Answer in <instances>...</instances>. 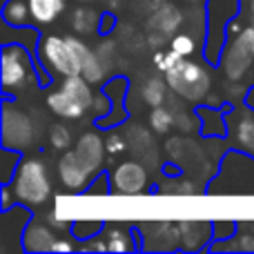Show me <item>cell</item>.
I'll use <instances>...</instances> for the list:
<instances>
[{
    "instance_id": "obj_19",
    "label": "cell",
    "mask_w": 254,
    "mask_h": 254,
    "mask_svg": "<svg viewBox=\"0 0 254 254\" xmlns=\"http://www.w3.org/2000/svg\"><path fill=\"white\" fill-rule=\"evenodd\" d=\"M56 230L49 223H40V221H29L22 237V250L25 252H52L54 243H56Z\"/></svg>"
},
{
    "instance_id": "obj_25",
    "label": "cell",
    "mask_w": 254,
    "mask_h": 254,
    "mask_svg": "<svg viewBox=\"0 0 254 254\" xmlns=\"http://www.w3.org/2000/svg\"><path fill=\"white\" fill-rule=\"evenodd\" d=\"M105 223L107 221H103V219H76L74 223H71V237L78 243L89 241V239L98 237V234L103 232Z\"/></svg>"
},
{
    "instance_id": "obj_28",
    "label": "cell",
    "mask_w": 254,
    "mask_h": 254,
    "mask_svg": "<svg viewBox=\"0 0 254 254\" xmlns=\"http://www.w3.org/2000/svg\"><path fill=\"white\" fill-rule=\"evenodd\" d=\"M165 92H167V80L161 78H149L143 87V101L149 107H158L165 101Z\"/></svg>"
},
{
    "instance_id": "obj_3",
    "label": "cell",
    "mask_w": 254,
    "mask_h": 254,
    "mask_svg": "<svg viewBox=\"0 0 254 254\" xmlns=\"http://www.w3.org/2000/svg\"><path fill=\"white\" fill-rule=\"evenodd\" d=\"M241 13V0H205V40L203 58L207 65H221L230 25Z\"/></svg>"
},
{
    "instance_id": "obj_41",
    "label": "cell",
    "mask_w": 254,
    "mask_h": 254,
    "mask_svg": "<svg viewBox=\"0 0 254 254\" xmlns=\"http://www.w3.org/2000/svg\"><path fill=\"white\" fill-rule=\"evenodd\" d=\"M76 2H92V0H76Z\"/></svg>"
},
{
    "instance_id": "obj_31",
    "label": "cell",
    "mask_w": 254,
    "mask_h": 254,
    "mask_svg": "<svg viewBox=\"0 0 254 254\" xmlns=\"http://www.w3.org/2000/svg\"><path fill=\"white\" fill-rule=\"evenodd\" d=\"M83 194H89V196H107V194H112V176L103 170L101 174L94 176L92 183L85 188Z\"/></svg>"
},
{
    "instance_id": "obj_12",
    "label": "cell",
    "mask_w": 254,
    "mask_h": 254,
    "mask_svg": "<svg viewBox=\"0 0 254 254\" xmlns=\"http://www.w3.org/2000/svg\"><path fill=\"white\" fill-rule=\"evenodd\" d=\"M112 194L121 196H138L147 192V172L140 163L136 161H123L112 170Z\"/></svg>"
},
{
    "instance_id": "obj_27",
    "label": "cell",
    "mask_w": 254,
    "mask_h": 254,
    "mask_svg": "<svg viewBox=\"0 0 254 254\" xmlns=\"http://www.w3.org/2000/svg\"><path fill=\"white\" fill-rule=\"evenodd\" d=\"M154 20H156L158 29H161L163 34H172V31L181 25L183 18H181V11H176L170 2H163V7L156 11V18H154Z\"/></svg>"
},
{
    "instance_id": "obj_7",
    "label": "cell",
    "mask_w": 254,
    "mask_h": 254,
    "mask_svg": "<svg viewBox=\"0 0 254 254\" xmlns=\"http://www.w3.org/2000/svg\"><path fill=\"white\" fill-rule=\"evenodd\" d=\"M38 61L49 74L58 76H76L80 74V61L76 49L71 47L69 38L63 36H43L38 45Z\"/></svg>"
},
{
    "instance_id": "obj_39",
    "label": "cell",
    "mask_w": 254,
    "mask_h": 254,
    "mask_svg": "<svg viewBox=\"0 0 254 254\" xmlns=\"http://www.w3.org/2000/svg\"><path fill=\"white\" fill-rule=\"evenodd\" d=\"M243 105L250 107V110L254 112V85L250 89H246V98H243Z\"/></svg>"
},
{
    "instance_id": "obj_35",
    "label": "cell",
    "mask_w": 254,
    "mask_h": 254,
    "mask_svg": "<svg viewBox=\"0 0 254 254\" xmlns=\"http://www.w3.org/2000/svg\"><path fill=\"white\" fill-rule=\"evenodd\" d=\"M105 147H107V154H110V156H119V154H125L127 140H125V136L116 134V131H110V134H107V140H105Z\"/></svg>"
},
{
    "instance_id": "obj_5",
    "label": "cell",
    "mask_w": 254,
    "mask_h": 254,
    "mask_svg": "<svg viewBox=\"0 0 254 254\" xmlns=\"http://www.w3.org/2000/svg\"><path fill=\"white\" fill-rule=\"evenodd\" d=\"M47 105L56 116L65 121H78L94 105L92 83L85 76H65L61 87L47 94Z\"/></svg>"
},
{
    "instance_id": "obj_30",
    "label": "cell",
    "mask_w": 254,
    "mask_h": 254,
    "mask_svg": "<svg viewBox=\"0 0 254 254\" xmlns=\"http://www.w3.org/2000/svg\"><path fill=\"white\" fill-rule=\"evenodd\" d=\"M47 136H49V145L54 149H58V152H67V147L71 145V134L63 123H54L49 127Z\"/></svg>"
},
{
    "instance_id": "obj_9",
    "label": "cell",
    "mask_w": 254,
    "mask_h": 254,
    "mask_svg": "<svg viewBox=\"0 0 254 254\" xmlns=\"http://www.w3.org/2000/svg\"><path fill=\"white\" fill-rule=\"evenodd\" d=\"M254 58V25L246 27L234 40L225 43L223 56H221V67L225 76L232 80H239L252 65Z\"/></svg>"
},
{
    "instance_id": "obj_17",
    "label": "cell",
    "mask_w": 254,
    "mask_h": 254,
    "mask_svg": "<svg viewBox=\"0 0 254 254\" xmlns=\"http://www.w3.org/2000/svg\"><path fill=\"white\" fill-rule=\"evenodd\" d=\"M103 237L107 241V252H129L140 250V234L138 228L134 225H121V223H105L103 228Z\"/></svg>"
},
{
    "instance_id": "obj_15",
    "label": "cell",
    "mask_w": 254,
    "mask_h": 254,
    "mask_svg": "<svg viewBox=\"0 0 254 254\" xmlns=\"http://www.w3.org/2000/svg\"><path fill=\"white\" fill-rule=\"evenodd\" d=\"M105 140L101 138L98 131H85L83 136L78 138L74 147V154L78 156V161L92 172L94 176L103 172V163H105Z\"/></svg>"
},
{
    "instance_id": "obj_6",
    "label": "cell",
    "mask_w": 254,
    "mask_h": 254,
    "mask_svg": "<svg viewBox=\"0 0 254 254\" xmlns=\"http://www.w3.org/2000/svg\"><path fill=\"white\" fill-rule=\"evenodd\" d=\"M165 80L181 98L192 103L203 101L210 94V85H212L205 67L194 61H188V58H181L172 69H167Z\"/></svg>"
},
{
    "instance_id": "obj_33",
    "label": "cell",
    "mask_w": 254,
    "mask_h": 254,
    "mask_svg": "<svg viewBox=\"0 0 254 254\" xmlns=\"http://www.w3.org/2000/svg\"><path fill=\"white\" fill-rule=\"evenodd\" d=\"M170 49H174L176 54L188 58L196 52V43H194V38L190 34H174L170 40Z\"/></svg>"
},
{
    "instance_id": "obj_21",
    "label": "cell",
    "mask_w": 254,
    "mask_h": 254,
    "mask_svg": "<svg viewBox=\"0 0 254 254\" xmlns=\"http://www.w3.org/2000/svg\"><path fill=\"white\" fill-rule=\"evenodd\" d=\"M40 31L36 29V25H9V22L2 20V45L4 43H18V45H25L34 58L38 61V45H40ZM40 63V61H38ZM43 65V63H40Z\"/></svg>"
},
{
    "instance_id": "obj_11",
    "label": "cell",
    "mask_w": 254,
    "mask_h": 254,
    "mask_svg": "<svg viewBox=\"0 0 254 254\" xmlns=\"http://www.w3.org/2000/svg\"><path fill=\"white\" fill-rule=\"evenodd\" d=\"M101 92L112 101V110L105 116L94 121V125L98 129L107 131V129H114V127L123 125L127 121V116H129V112L125 107V98H127V92H129V78L127 76H112L107 83H103Z\"/></svg>"
},
{
    "instance_id": "obj_1",
    "label": "cell",
    "mask_w": 254,
    "mask_h": 254,
    "mask_svg": "<svg viewBox=\"0 0 254 254\" xmlns=\"http://www.w3.org/2000/svg\"><path fill=\"white\" fill-rule=\"evenodd\" d=\"M36 74L40 87H49L54 76L34 58V54L18 43H4L0 52V80H2V96H16Z\"/></svg>"
},
{
    "instance_id": "obj_43",
    "label": "cell",
    "mask_w": 254,
    "mask_h": 254,
    "mask_svg": "<svg viewBox=\"0 0 254 254\" xmlns=\"http://www.w3.org/2000/svg\"><path fill=\"white\" fill-rule=\"evenodd\" d=\"M0 2H2V4H4V2H7V0H0Z\"/></svg>"
},
{
    "instance_id": "obj_34",
    "label": "cell",
    "mask_w": 254,
    "mask_h": 254,
    "mask_svg": "<svg viewBox=\"0 0 254 254\" xmlns=\"http://www.w3.org/2000/svg\"><path fill=\"white\" fill-rule=\"evenodd\" d=\"M181 58H185V56L176 54L174 49H170V52H156V54H154V65H156L158 71H163V74H165V71L172 69V67H174Z\"/></svg>"
},
{
    "instance_id": "obj_36",
    "label": "cell",
    "mask_w": 254,
    "mask_h": 254,
    "mask_svg": "<svg viewBox=\"0 0 254 254\" xmlns=\"http://www.w3.org/2000/svg\"><path fill=\"white\" fill-rule=\"evenodd\" d=\"M47 223L52 225L56 232H67V230H71V223H74V221H71V219H63V216H58L56 212H49Z\"/></svg>"
},
{
    "instance_id": "obj_14",
    "label": "cell",
    "mask_w": 254,
    "mask_h": 254,
    "mask_svg": "<svg viewBox=\"0 0 254 254\" xmlns=\"http://www.w3.org/2000/svg\"><path fill=\"white\" fill-rule=\"evenodd\" d=\"M58 179L61 185L71 194H83L85 188L92 183L94 174L78 161V156L74 154V149H67L58 161Z\"/></svg>"
},
{
    "instance_id": "obj_38",
    "label": "cell",
    "mask_w": 254,
    "mask_h": 254,
    "mask_svg": "<svg viewBox=\"0 0 254 254\" xmlns=\"http://www.w3.org/2000/svg\"><path fill=\"white\" fill-rule=\"evenodd\" d=\"M74 250H78V246H74L71 241H67V239H63V237H58L52 248V252H74Z\"/></svg>"
},
{
    "instance_id": "obj_40",
    "label": "cell",
    "mask_w": 254,
    "mask_h": 254,
    "mask_svg": "<svg viewBox=\"0 0 254 254\" xmlns=\"http://www.w3.org/2000/svg\"><path fill=\"white\" fill-rule=\"evenodd\" d=\"M250 11H252V20H254V0H252V7H250Z\"/></svg>"
},
{
    "instance_id": "obj_26",
    "label": "cell",
    "mask_w": 254,
    "mask_h": 254,
    "mask_svg": "<svg viewBox=\"0 0 254 254\" xmlns=\"http://www.w3.org/2000/svg\"><path fill=\"white\" fill-rule=\"evenodd\" d=\"M20 161H22V152H20V149L2 147V165H0V188H2V185H11V181H13V176H16Z\"/></svg>"
},
{
    "instance_id": "obj_13",
    "label": "cell",
    "mask_w": 254,
    "mask_h": 254,
    "mask_svg": "<svg viewBox=\"0 0 254 254\" xmlns=\"http://www.w3.org/2000/svg\"><path fill=\"white\" fill-rule=\"evenodd\" d=\"M228 136L232 147L254 156V112L243 105V110H228Z\"/></svg>"
},
{
    "instance_id": "obj_29",
    "label": "cell",
    "mask_w": 254,
    "mask_h": 254,
    "mask_svg": "<svg viewBox=\"0 0 254 254\" xmlns=\"http://www.w3.org/2000/svg\"><path fill=\"white\" fill-rule=\"evenodd\" d=\"M174 125V114H172L167 107L158 105L152 107V114H149V127H152L156 134H167Z\"/></svg>"
},
{
    "instance_id": "obj_2",
    "label": "cell",
    "mask_w": 254,
    "mask_h": 254,
    "mask_svg": "<svg viewBox=\"0 0 254 254\" xmlns=\"http://www.w3.org/2000/svg\"><path fill=\"white\" fill-rule=\"evenodd\" d=\"M210 196H254V156L243 149H228L219 161V172L207 183Z\"/></svg>"
},
{
    "instance_id": "obj_20",
    "label": "cell",
    "mask_w": 254,
    "mask_h": 254,
    "mask_svg": "<svg viewBox=\"0 0 254 254\" xmlns=\"http://www.w3.org/2000/svg\"><path fill=\"white\" fill-rule=\"evenodd\" d=\"M67 38H69L71 47L76 49V54H78L80 76H85V78H87L92 85L103 83V80H105V67H103L101 58L96 56V52H94V49H89L87 45H85L80 38H76V36H67Z\"/></svg>"
},
{
    "instance_id": "obj_16",
    "label": "cell",
    "mask_w": 254,
    "mask_h": 254,
    "mask_svg": "<svg viewBox=\"0 0 254 254\" xmlns=\"http://www.w3.org/2000/svg\"><path fill=\"white\" fill-rule=\"evenodd\" d=\"M232 105H223V107H196L194 116L198 119V127L201 134L205 138H225L228 136V110Z\"/></svg>"
},
{
    "instance_id": "obj_23",
    "label": "cell",
    "mask_w": 254,
    "mask_h": 254,
    "mask_svg": "<svg viewBox=\"0 0 254 254\" xmlns=\"http://www.w3.org/2000/svg\"><path fill=\"white\" fill-rule=\"evenodd\" d=\"M2 20L9 25H34L31 20V9L27 0H7L2 4Z\"/></svg>"
},
{
    "instance_id": "obj_8",
    "label": "cell",
    "mask_w": 254,
    "mask_h": 254,
    "mask_svg": "<svg viewBox=\"0 0 254 254\" xmlns=\"http://www.w3.org/2000/svg\"><path fill=\"white\" fill-rule=\"evenodd\" d=\"M34 143V125L25 112L13 110V96H2V147L27 149Z\"/></svg>"
},
{
    "instance_id": "obj_18",
    "label": "cell",
    "mask_w": 254,
    "mask_h": 254,
    "mask_svg": "<svg viewBox=\"0 0 254 254\" xmlns=\"http://www.w3.org/2000/svg\"><path fill=\"white\" fill-rule=\"evenodd\" d=\"M181 230V248L183 250H205L207 241H214L212 221H179Z\"/></svg>"
},
{
    "instance_id": "obj_4",
    "label": "cell",
    "mask_w": 254,
    "mask_h": 254,
    "mask_svg": "<svg viewBox=\"0 0 254 254\" xmlns=\"http://www.w3.org/2000/svg\"><path fill=\"white\" fill-rule=\"evenodd\" d=\"M9 190H11L16 203L29 207L45 205L52 198V181H49L45 163L34 156H22Z\"/></svg>"
},
{
    "instance_id": "obj_32",
    "label": "cell",
    "mask_w": 254,
    "mask_h": 254,
    "mask_svg": "<svg viewBox=\"0 0 254 254\" xmlns=\"http://www.w3.org/2000/svg\"><path fill=\"white\" fill-rule=\"evenodd\" d=\"M241 225L232 219H214L212 221V232H214V241H225V239L234 237Z\"/></svg>"
},
{
    "instance_id": "obj_24",
    "label": "cell",
    "mask_w": 254,
    "mask_h": 254,
    "mask_svg": "<svg viewBox=\"0 0 254 254\" xmlns=\"http://www.w3.org/2000/svg\"><path fill=\"white\" fill-rule=\"evenodd\" d=\"M69 22L76 34H92V31H96V22H101V16L89 7H78L74 9Z\"/></svg>"
},
{
    "instance_id": "obj_10",
    "label": "cell",
    "mask_w": 254,
    "mask_h": 254,
    "mask_svg": "<svg viewBox=\"0 0 254 254\" xmlns=\"http://www.w3.org/2000/svg\"><path fill=\"white\" fill-rule=\"evenodd\" d=\"M31 221V207L16 203V205L0 210V252H25L22 237Z\"/></svg>"
},
{
    "instance_id": "obj_22",
    "label": "cell",
    "mask_w": 254,
    "mask_h": 254,
    "mask_svg": "<svg viewBox=\"0 0 254 254\" xmlns=\"http://www.w3.org/2000/svg\"><path fill=\"white\" fill-rule=\"evenodd\" d=\"M34 25H52L65 11L67 0H27Z\"/></svg>"
},
{
    "instance_id": "obj_42",
    "label": "cell",
    "mask_w": 254,
    "mask_h": 254,
    "mask_svg": "<svg viewBox=\"0 0 254 254\" xmlns=\"http://www.w3.org/2000/svg\"><path fill=\"white\" fill-rule=\"evenodd\" d=\"M188 2H201V0H188Z\"/></svg>"
},
{
    "instance_id": "obj_37",
    "label": "cell",
    "mask_w": 254,
    "mask_h": 254,
    "mask_svg": "<svg viewBox=\"0 0 254 254\" xmlns=\"http://www.w3.org/2000/svg\"><path fill=\"white\" fill-rule=\"evenodd\" d=\"M116 27V18L112 13H103L101 16V22H98V34L101 36H107L112 29Z\"/></svg>"
}]
</instances>
